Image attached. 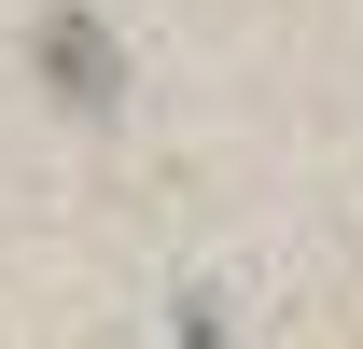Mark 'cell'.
Here are the masks:
<instances>
[{"label": "cell", "mask_w": 363, "mask_h": 349, "mask_svg": "<svg viewBox=\"0 0 363 349\" xmlns=\"http://www.w3.org/2000/svg\"><path fill=\"white\" fill-rule=\"evenodd\" d=\"M28 70H43V98H70V112H112V98H126V43L98 28L84 0L28 14Z\"/></svg>", "instance_id": "1"}]
</instances>
